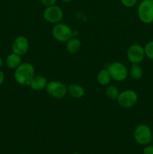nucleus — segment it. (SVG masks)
Segmentation results:
<instances>
[{
	"instance_id": "nucleus-4",
	"label": "nucleus",
	"mask_w": 153,
	"mask_h": 154,
	"mask_svg": "<svg viewBox=\"0 0 153 154\" xmlns=\"http://www.w3.org/2000/svg\"><path fill=\"white\" fill-rule=\"evenodd\" d=\"M52 34L56 41L59 42H65L71 38L73 32L66 24L58 23L52 29Z\"/></svg>"
},
{
	"instance_id": "nucleus-1",
	"label": "nucleus",
	"mask_w": 153,
	"mask_h": 154,
	"mask_svg": "<svg viewBox=\"0 0 153 154\" xmlns=\"http://www.w3.org/2000/svg\"><path fill=\"white\" fill-rule=\"evenodd\" d=\"M34 77V69L30 63L20 64L14 72V78L18 84L23 86H29L32 80Z\"/></svg>"
},
{
	"instance_id": "nucleus-23",
	"label": "nucleus",
	"mask_w": 153,
	"mask_h": 154,
	"mask_svg": "<svg viewBox=\"0 0 153 154\" xmlns=\"http://www.w3.org/2000/svg\"><path fill=\"white\" fill-rule=\"evenodd\" d=\"M2 66V60L1 57H0V68H1Z\"/></svg>"
},
{
	"instance_id": "nucleus-10",
	"label": "nucleus",
	"mask_w": 153,
	"mask_h": 154,
	"mask_svg": "<svg viewBox=\"0 0 153 154\" xmlns=\"http://www.w3.org/2000/svg\"><path fill=\"white\" fill-rule=\"evenodd\" d=\"M29 48L28 42L23 36H19L16 38L12 45V50L14 54L20 56L24 55L27 53Z\"/></svg>"
},
{
	"instance_id": "nucleus-24",
	"label": "nucleus",
	"mask_w": 153,
	"mask_h": 154,
	"mask_svg": "<svg viewBox=\"0 0 153 154\" xmlns=\"http://www.w3.org/2000/svg\"><path fill=\"white\" fill-rule=\"evenodd\" d=\"M62 1L66 2H70V1H72V0H62Z\"/></svg>"
},
{
	"instance_id": "nucleus-12",
	"label": "nucleus",
	"mask_w": 153,
	"mask_h": 154,
	"mask_svg": "<svg viewBox=\"0 0 153 154\" xmlns=\"http://www.w3.org/2000/svg\"><path fill=\"white\" fill-rule=\"evenodd\" d=\"M68 92L70 94V96L76 99H79L83 96L84 93H85V90H84L83 87L81 86L77 85V84H70L68 88Z\"/></svg>"
},
{
	"instance_id": "nucleus-26",
	"label": "nucleus",
	"mask_w": 153,
	"mask_h": 154,
	"mask_svg": "<svg viewBox=\"0 0 153 154\" xmlns=\"http://www.w3.org/2000/svg\"><path fill=\"white\" fill-rule=\"evenodd\" d=\"M72 154H80V153H72Z\"/></svg>"
},
{
	"instance_id": "nucleus-15",
	"label": "nucleus",
	"mask_w": 153,
	"mask_h": 154,
	"mask_svg": "<svg viewBox=\"0 0 153 154\" xmlns=\"http://www.w3.org/2000/svg\"><path fill=\"white\" fill-rule=\"evenodd\" d=\"M111 80V76L107 69H104L99 72L98 75V81L100 85H107L110 84Z\"/></svg>"
},
{
	"instance_id": "nucleus-3",
	"label": "nucleus",
	"mask_w": 153,
	"mask_h": 154,
	"mask_svg": "<svg viewBox=\"0 0 153 154\" xmlns=\"http://www.w3.org/2000/svg\"><path fill=\"white\" fill-rule=\"evenodd\" d=\"M134 138L136 142L141 145L149 144L152 138L151 129L147 125H139L136 126L134 132Z\"/></svg>"
},
{
	"instance_id": "nucleus-7",
	"label": "nucleus",
	"mask_w": 153,
	"mask_h": 154,
	"mask_svg": "<svg viewBox=\"0 0 153 154\" xmlns=\"http://www.w3.org/2000/svg\"><path fill=\"white\" fill-rule=\"evenodd\" d=\"M46 88L49 95L56 99L64 97L68 92L66 86L59 81H50L47 84Z\"/></svg>"
},
{
	"instance_id": "nucleus-19",
	"label": "nucleus",
	"mask_w": 153,
	"mask_h": 154,
	"mask_svg": "<svg viewBox=\"0 0 153 154\" xmlns=\"http://www.w3.org/2000/svg\"><path fill=\"white\" fill-rule=\"evenodd\" d=\"M122 3L123 5L126 6V7H133L136 5L137 0H121Z\"/></svg>"
},
{
	"instance_id": "nucleus-8",
	"label": "nucleus",
	"mask_w": 153,
	"mask_h": 154,
	"mask_svg": "<svg viewBox=\"0 0 153 154\" xmlns=\"http://www.w3.org/2000/svg\"><path fill=\"white\" fill-rule=\"evenodd\" d=\"M128 59L132 64H139L145 57L144 48L139 45H133L128 48L127 52Z\"/></svg>"
},
{
	"instance_id": "nucleus-25",
	"label": "nucleus",
	"mask_w": 153,
	"mask_h": 154,
	"mask_svg": "<svg viewBox=\"0 0 153 154\" xmlns=\"http://www.w3.org/2000/svg\"><path fill=\"white\" fill-rule=\"evenodd\" d=\"M151 142H152V145H153V136H152V140H151Z\"/></svg>"
},
{
	"instance_id": "nucleus-2",
	"label": "nucleus",
	"mask_w": 153,
	"mask_h": 154,
	"mask_svg": "<svg viewBox=\"0 0 153 154\" xmlns=\"http://www.w3.org/2000/svg\"><path fill=\"white\" fill-rule=\"evenodd\" d=\"M138 17L142 23L153 22V0H143L138 7Z\"/></svg>"
},
{
	"instance_id": "nucleus-5",
	"label": "nucleus",
	"mask_w": 153,
	"mask_h": 154,
	"mask_svg": "<svg viewBox=\"0 0 153 154\" xmlns=\"http://www.w3.org/2000/svg\"><path fill=\"white\" fill-rule=\"evenodd\" d=\"M107 70L110 75L111 78L116 81H122L128 76V70L122 63L115 62L108 66Z\"/></svg>"
},
{
	"instance_id": "nucleus-14",
	"label": "nucleus",
	"mask_w": 153,
	"mask_h": 154,
	"mask_svg": "<svg viewBox=\"0 0 153 154\" xmlns=\"http://www.w3.org/2000/svg\"><path fill=\"white\" fill-rule=\"evenodd\" d=\"M81 43L80 42L79 39L77 38H70L67 42V51H68L70 54H76L79 51L80 48Z\"/></svg>"
},
{
	"instance_id": "nucleus-22",
	"label": "nucleus",
	"mask_w": 153,
	"mask_h": 154,
	"mask_svg": "<svg viewBox=\"0 0 153 154\" xmlns=\"http://www.w3.org/2000/svg\"><path fill=\"white\" fill-rule=\"evenodd\" d=\"M4 74H3V72H2V71H0V85L2 84L3 81H4Z\"/></svg>"
},
{
	"instance_id": "nucleus-13",
	"label": "nucleus",
	"mask_w": 153,
	"mask_h": 154,
	"mask_svg": "<svg viewBox=\"0 0 153 154\" xmlns=\"http://www.w3.org/2000/svg\"><path fill=\"white\" fill-rule=\"evenodd\" d=\"M20 56L16 54H10L6 59V65L10 69H16L20 65Z\"/></svg>"
},
{
	"instance_id": "nucleus-16",
	"label": "nucleus",
	"mask_w": 153,
	"mask_h": 154,
	"mask_svg": "<svg viewBox=\"0 0 153 154\" xmlns=\"http://www.w3.org/2000/svg\"><path fill=\"white\" fill-rule=\"evenodd\" d=\"M130 75L133 79L138 80L142 78V70L138 64H133L130 70Z\"/></svg>"
},
{
	"instance_id": "nucleus-6",
	"label": "nucleus",
	"mask_w": 153,
	"mask_h": 154,
	"mask_svg": "<svg viewBox=\"0 0 153 154\" xmlns=\"http://www.w3.org/2000/svg\"><path fill=\"white\" fill-rule=\"evenodd\" d=\"M138 99L137 94L133 90H125L118 94V103L122 108H130L134 106Z\"/></svg>"
},
{
	"instance_id": "nucleus-21",
	"label": "nucleus",
	"mask_w": 153,
	"mask_h": 154,
	"mask_svg": "<svg viewBox=\"0 0 153 154\" xmlns=\"http://www.w3.org/2000/svg\"><path fill=\"white\" fill-rule=\"evenodd\" d=\"M143 154H153V145L146 146L143 149Z\"/></svg>"
},
{
	"instance_id": "nucleus-20",
	"label": "nucleus",
	"mask_w": 153,
	"mask_h": 154,
	"mask_svg": "<svg viewBox=\"0 0 153 154\" xmlns=\"http://www.w3.org/2000/svg\"><path fill=\"white\" fill-rule=\"evenodd\" d=\"M40 1L43 3L44 5L49 7V6L53 5L56 3V0H40Z\"/></svg>"
},
{
	"instance_id": "nucleus-11",
	"label": "nucleus",
	"mask_w": 153,
	"mask_h": 154,
	"mask_svg": "<svg viewBox=\"0 0 153 154\" xmlns=\"http://www.w3.org/2000/svg\"><path fill=\"white\" fill-rule=\"evenodd\" d=\"M46 85H47V81L44 77L34 76L30 83L29 87L32 90H36V91H40V90L46 88Z\"/></svg>"
},
{
	"instance_id": "nucleus-9",
	"label": "nucleus",
	"mask_w": 153,
	"mask_h": 154,
	"mask_svg": "<svg viewBox=\"0 0 153 154\" xmlns=\"http://www.w3.org/2000/svg\"><path fill=\"white\" fill-rule=\"evenodd\" d=\"M63 17V12L59 7L56 5H51L46 8L44 12V18L52 23H58Z\"/></svg>"
},
{
	"instance_id": "nucleus-17",
	"label": "nucleus",
	"mask_w": 153,
	"mask_h": 154,
	"mask_svg": "<svg viewBox=\"0 0 153 154\" xmlns=\"http://www.w3.org/2000/svg\"><path fill=\"white\" fill-rule=\"evenodd\" d=\"M106 96L110 98L112 100H116V99H118V89L115 87V86H110L106 88Z\"/></svg>"
},
{
	"instance_id": "nucleus-18",
	"label": "nucleus",
	"mask_w": 153,
	"mask_h": 154,
	"mask_svg": "<svg viewBox=\"0 0 153 154\" xmlns=\"http://www.w3.org/2000/svg\"><path fill=\"white\" fill-rule=\"evenodd\" d=\"M145 55L150 60H153V42H149L144 48Z\"/></svg>"
}]
</instances>
